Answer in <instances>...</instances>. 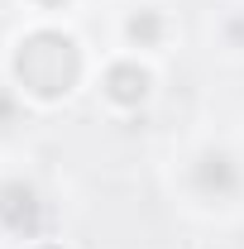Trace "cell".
Listing matches in <instances>:
<instances>
[{"label": "cell", "instance_id": "6da1fadb", "mask_svg": "<svg viewBox=\"0 0 244 249\" xmlns=\"http://www.w3.org/2000/svg\"><path fill=\"white\" fill-rule=\"evenodd\" d=\"M82 72H87V58H82V43L67 29H53V24H38L29 29L19 43H15V58H10V77L19 96H29L34 106H58L82 87Z\"/></svg>", "mask_w": 244, "mask_h": 249}, {"label": "cell", "instance_id": "7a4b0ae2", "mask_svg": "<svg viewBox=\"0 0 244 249\" xmlns=\"http://www.w3.org/2000/svg\"><path fill=\"white\" fill-rule=\"evenodd\" d=\"M101 96H105L115 110H139L153 96V72L139 58H115L101 72Z\"/></svg>", "mask_w": 244, "mask_h": 249}, {"label": "cell", "instance_id": "3957f363", "mask_svg": "<svg viewBox=\"0 0 244 249\" xmlns=\"http://www.w3.org/2000/svg\"><path fill=\"white\" fill-rule=\"evenodd\" d=\"M0 225L15 230V235H24V240H38V230H43V201H38V192L24 178L0 182Z\"/></svg>", "mask_w": 244, "mask_h": 249}, {"label": "cell", "instance_id": "277c9868", "mask_svg": "<svg viewBox=\"0 0 244 249\" xmlns=\"http://www.w3.org/2000/svg\"><path fill=\"white\" fill-rule=\"evenodd\" d=\"M124 38H129V48H158L163 43V15L144 5V10H134L129 19H124Z\"/></svg>", "mask_w": 244, "mask_h": 249}, {"label": "cell", "instance_id": "5b68a950", "mask_svg": "<svg viewBox=\"0 0 244 249\" xmlns=\"http://www.w3.org/2000/svg\"><path fill=\"white\" fill-rule=\"evenodd\" d=\"M29 249H67V245H62V240H34Z\"/></svg>", "mask_w": 244, "mask_h": 249}, {"label": "cell", "instance_id": "8992f818", "mask_svg": "<svg viewBox=\"0 0 244 249\" xmlns=\"http://www.w3.org/2000/svg\"><path fill=\"white\" fill-rule=\"evenodd\" d=\"M38 10H58V5H67V0H34Z\"/></svg>", "mask_w": 244, "mask_h": 249}]
</instances>
